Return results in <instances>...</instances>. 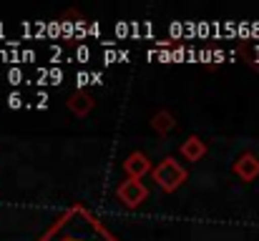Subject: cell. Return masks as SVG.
<instances>
[{"instance_id":"cell-3","label":"cell","mask_w":259,"mask_h":241,"mask_svg":"<svg viewBox=\"0 0 259 241\" xmlns=\"http://www.w3.org/2000/svg\"><path fill=\"white\" fill-rule=\"evenodd\" d=\"M116 199H118L126 209H136V206H141V204L149 199V188H146L144 181H139V178H126V181L118 183Z\"/></svg>"},{"instance_id":"cell-7","label":"cell","mask_w":259,"mask_h":241,"mask_svg":"<svg viewBox=\"0 0 259 241\" xmlns=\"http://www.w3.org/2000/svg\"><path fill=\"white\" fill-rule=\"evenodd\" d=\"M179 154L184 156L186 161H201L206 156V141L204 138H199V136H189L181 146H179Z\"/></svg>"},{"instance_id":"cell-4","label":"cell","mask_w":259,"mask_h":241,"mask_svg":"<svg viewBox=\"0 0 259 241\" xmlns=\"http://www.w3.org/2000/svg\"><path fill=\"white\" fill-rule=\"evenodd\" d=\"M123 171H126L128 178H139V181H141L144 176L154 173V166H151V159H149L146 154L134 151V154H128L126 161H123Z\"/></svg>"},{"instance_id":"cell-2","label":"cell","mask_w":259,"mask_h":241,"mask_svg":"<svg viewBox=\"0 0 259 241\" xmlns=\"http://www.w3.org/2000/svg\"><path fill=\"white\" fill-rule=\"evenodd\" d=\"M151 176H154V181L159 183V188H164L166 194H174V191H176L181 183H186V178H189L186 168L176 159H171V156H166L159 166H154V173H151Z\"/></svg>"},{"instance_id":"cell-8","label":"cell","mask_w":259,"mask_h":241,"mask_svg":"<svg viewBox=\"0 0 259 241\" xmlns=\"http://www.w3.org/2000/svg\"><path fill=\"white\" fill-rule=\"evenodd\" d=\"M151 126H154V131H156L159 136H166V133H171L174 128H176V118H174L171 111H159V113L151 118Z\"/></svg>"},{"instance_id":"cell-5","label":"cell","mask_w":259,"mask_h":241,"mask_svg":"<svg viewBox=\"0 0 259 241\" xmlns=\"http://www.w3.org/2000/svg\"><path fill=\"white\" fill-rule=\"evenodd\" d=\"M234 176L242 181H254L259 176V159L254 154H242L234 161Z\"/></svg>"},{"instance_id":"cell-6","label":"cell","mask_w":259,"mask_h":241,"mask_svg":"<svg viewBox=\"0 0 259 241\" xmlns=\"http://www.w3.org/2000/svg\"><path fill=\"white\" fill-rule=\"evenodd\" d=\"M93 106H96V101H93V95H91L88 90H76V93L68 98V108H71V113L78 116V118H86L88 113L93 111Z\"/></svg>"},{"instance_id":"cell-1","label":"cell","mask_w":259,"mask_h":241,"mask_svg":"<svg viewBox=\"0 0 259 241\" xmlns=\"http://www.w3.org/2000/svg\"><path fill=\"white\" fill-rule=\"evenodd\" d=\"M35 241H118V236L83 204H73Z\"/></svg>"}]
</instances>
